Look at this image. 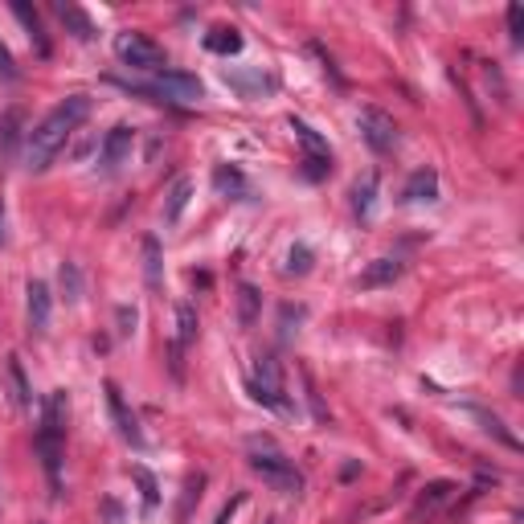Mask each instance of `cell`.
<instances>
[{"label": "cell", "instance_id": "obj_6", "mask_svg": "<svg viewBox=\"0 0 524 524\" xmlns=\"http://www.w3.org/2000/svg\"><path fill=\"white\" fill-rule=\"evenodd\" d=\"M291 132H295V140H299V148H303V164H308V177L311 180H320L324 172L332 169V152H328V140H324L316 127H308L303 119H291Z\"/></svg>", "mask_w": 524, "mask_h": 524}, {"label": "cell", "instance_id": "obj_32", "mask_svg": "<svg viewBox=\"0 0 524 524\" xmlns=\"http://www.w3.org/2000/svg\"><path fill=\"white\" fill-rule=\"evenodd\" d=\"M17 62H13V50L0 41V82H17Z\"/></svg>", "mask_w": 524, "mask_h": 524}, {"label": "cell", "instance_id": "obj_27", "mask_svg": "<svg viewBox=\"0 0 524 524\" xmlns=\"http://www.w3.org/2000/svg\"><path fill=\"white\" fill-rule=\"evenodd\" d=\"M214 185H217V193H222V197H246V180H242L238 169H225V164H217Z\"/></svg>", "mask_w": 524, "mask_h": 524}, {"label": "cell", "instance_id": "obj_26", "mask_svg": "<svg viewBox=\"0 0 524 524\" xmlns=\"http://www.w3.org/2000/svg\"><path fill=\"white\" fill-rule=\"evenodd\" d=\"M205 50H214V54H238V50H242V33H238V29L217 25L214 33L205 37Z\"/></svg>", "mask_w": 524, "mask_h": 524}, {"label": "cell", "instance_id": "obj_14", "mask_svg": "<svg viewBox=\"0 0 524 524\" xmlns=\"http://www.w3.org/2000/svg\"><path fill=\"white\" fill-rule=\"evenodd\" d=\"M435 197H438V177H435V169H418V172H409L406 188H401V201L422 205V201H435Z\"/></svg>", "mask_w": 524, "mask_h": 524}, {"label": "cell", "instance_id": "obj_3", "mask_svg": "<svg viewBox=\"0 0 524 524\" xmlns=\"http://www.w3.org/2000/svg\"><path fill=\"white\" fill-rule=\"evenodd\" d=\"M124 87L135 90V95H152L156 103H201L205 98L201 78L185 70H161L152 82H124Z\"/></svg>", "mask_w": 524, "mask_h": 524}, {"label": "cell", "instance_id": "obj_23", "mask_svg": "<svg viewBox=\"0 0 524 524\" xmlns=\"http://www.w3.org/2000/svg\"><path fill=\"white\" fill-rule=\"evenodd\" d=\"M66 414H70V401H66V390H54V393H50V398H45L41 427L62 430V435H66Z\"/></svg>", "mask_w": 524, "mask_h": 524}, {"label": "cell", "instance_id": "obj_4", "mask_svg": "<svg viewBox=\"0 0 524 524\" xmlns=\"http://www.w3.org/2000/svg\"><path fill=\"white\" fill-rule=\"evenodd\" d=\"M115 54H119V62L132 66V70H152V74L164 70V50L152 41V37L132 33V29L115 37Z\"/></svg>", "mask_w": 524, "mask_h": 524}, {"label": "cell", "instance_id": "obj_22", "mask_svg": "<svg viewBox=\"0 0 524 524\" xmlns=\"http://www.w3.org/2000/svg\"><path fill=\"white\" fill-rule=\"evenodd\" d=\"M197 332H201V320H197V308H193V303H177V336H172V340H177V345L180 348H188V345H193V340H197Z\"/></svg>", "mask_w": 524, "mask_h": 524}, {"label": "cell", "instance_id": "obj_19", "mask_svg": "<svg viewBox=\"0 0 524 524\" xmlns=\"http://www.w3.org/2000/svg\"><path fill=\"white\" fill-rule=\"evenodd\" d=\"M13 13H17V21L29 29V41L37 45V54H41V58H50V37H45V29H41V17H37V9H29L25 0H13Z\"/></svg>", "mask_w": 524, "mask_h": 524}, {"label": "cell", "instance_id": "obj_35", "mask_svg": "<svg viewBox=\"0 0 524 524\" xmlns=\"http://www.w3.org/2000/svg\"><path fill=\"white\" fill-rule=\"evenodd\" d=\"M0 242H5V201H0Z\"/></svg>", "mask_w": 524, "mask_h": 524}, {"label": "cell", "instance_id": "obj_2", "mask_svg": "<svg viewBox=\"0 0 524 524\" xmlns=\"http://www.w3.org/2000/svg\"><path fill=\"white\" fill-rule=\"evenodd\" d=\"M250 471H254L258 480L267 483V488L283 492V496H299L303 492V471L295 467V459H287L271 438H250Z\"/></svg>", "mask_w": 524, "mask_h": 524}, {"label": "cell", "instance_id": "obj_8", "mask_svg": "<svg viewBox=\"0 0 524 524\" xmlns=\"http://www.w3.org/2000/svg\"><path fill=\"white\" fill-rule=\"evenodd\" d=\"M107 409H111V422H115L119 438L132 446H143V430H140V422H135V414L127 409V401H124V393H119L115 382H107Z\"/></svg>", "mask_w": 524, "mask_h": 524}, {"label": "cell", "instance_id": "obj_13", "mask_svg": "<svg viewBox=\"0 0 524 524\" xmlns=\"http://www.w3.org/2000/svg\"><path fill=\"white\" fill-rule=\"evenodd\" d=\"M5 385H9V398L17 409L33 406V390H29V377H25V364H21L17 353L5 356Z\"/></svg>", "mask_w": 524, "mask_h": 524}, {"label": "cell", "instance_id": "obj_7", "mask_svg": "<svg viewBox=\"0 0 524 524\" xmlns=\"http://www.w3.org/2000/svg\"><path fill=\"white\" fill-rule=\"evenodd\" d=\"M356 127H361L364 143H369L377 156L393 152V143H398V124H393V115H385L382 107H361V115H356Z\"/></svg>", "mask_w": 524, "mask_h": 524}, {"label": "cell", "instance_id": "obj_17", "mask_svg": "<svg viewBox=\"0 0 524 524\" xmlns=\"http://www.w3.org/2000/svg\"><path fill=\"white\" fill-rule=\"evenodd\" d=\"M54 13H58V21H62V25L70 29L74 37H78V41H95V25H90V17L78 9V5H66V0H58Z\"/></svg>", "mask_w": 524, "mask_h": 524}, {"label": "cell", "instance_id": "obj_25", "mask_svg": "<svg viewBox=\"0 0 524 524\" xmlns=\"http://www.w3.org/2000/svg\"><path fill=\"white\" fill-rule=\"evenodd\" d=\"M258 303H262L258 287L242 283V287H238V324H242V328H254V320H258Z\"/></svg>", "mask_w": 524, "mask_h": 524}, {"label": "cell", "instance_id": "obj_33", "mask_svg": "<svg viewBox=\"0 0 524 524\" xmlns=\"http://www.w3.org/2000/svg\"><path fill=\"white\" fill-rule=\"evenodd\" d=\"M135 320H140V316H135V308H119V336H132Z\"/></svg>", "mask_w": 524, "mask_h": 524}, {"label": "cell", "instance_id": "obj_20", "mask_svg": "<svg viewBox=\"0 0 524 524\" xmlns=\"http://www.w3.org/2000/svg\"><path fill=\"white\" fill-rule=\"evenodd\" d=\"M393 279H401V262H398V258H373L356 283H361V287H390Z\"/></svg>", "mask_w": 524, "mask_h": 524}, {"label": "cell", "instance_id": "obj_16", "mask_svg": "<svg viewBox=\"0 0 524 524\" xmlns=\"http://www.w3.org/2000/svg\"><path fill=\"white\" fill-rule=\"evenodd\" d=\"M225 82L238 90L242 98H258L262 90H275V78L262 70H250V74H238V70H225Z\"/></svg>", "mask_w": 524, "mask_h": 524}, {"label": "cell", "instance_id": "obj_30", "mask_svg": "<svg viewBox=\"0 0 524 524\" xmlns=\"http://www.w3.org/2000/svg\"><path fill=\"white\" fill-rule=\"evenodd\" d=\"M287 275H308L311 271V250L308 246H291L287 250Z\"/></svg>", "mask_w": 524, "mask_h": 524}, {"label": "cell", "instance_id": "obj_31", "mask_svg": "<svg viewBox=\"0 0 524 524\" xmlns=\"http://www.w3.org/2000/svg\"><path fill=\"white\" fill-rule=\"evenodd\" d=\"M508 33L512 45H524V5H508Z\"/></svg>", "mask_w": 524, "mask_h": 524}, {"label": "cell", "instance_id": "obj_9", "mask_svg": "<svg viewBox=\"0 0 524 524\" xmlns=\"http://www.w3.org/2000/svg\"><path fill=\"white\" fill-rule=\"evenodd\" d=\"M135 148V132L127 124L111 127L107 140H103V152H98V164H103V172H115L119 164H127V156H132Z\"/></svg>", "mask_w": 524, "mask_h": 524}, {"label": "cell", "instance_id": "obj_15", "mask_svg": "<svg viewBox=\"0 0 524 524\" xmlns=\"http://www.w3.org/2000/svg\"><path fill=\"white\" fill-rule=\"evenodd\" d=\"M188 201H193V180H188V177H177V180H172V188L164 193V222L177 225L180 214L188 209Z\"/></svg>", "mask_w": 524, "mask_h": 524}, {"label": "cell", "instance_id": "obj_36", "mask_svg": "<svg viewBox=\"0 0 524 524\" xmlns=\"http://www.w3.org/2000/svg\"><path fill=\"white\" fill-rule=\"evenodd\" d=\"M267 524H279V520H267Z\"/></svg>", "mask_w": 524, "mask_h": 524}, {"label": "cell", "instance_id": "obj_18", "mask_svg": "<svg viewBox=\"0 0 524 524\" xmlns=\"http://www.w3.org/2000/svg\"><path fill=\"white\" fill-rule=\"evenodd\" d=\"M143 283L152 287V291H161L164 287V254H161V242L152 238H143Z\"/></svg>", "mask_w": 524, "mask_h": 524}, {"label": "cell", "instance_id": "obj_34", "mask_svg": "<svg viewBox=\"0 0 524 524\" xmlns=\"http://www.w3.org/2000/svg\"><path fill=\"white\" fill-rule=\"evenodd\" d=\"M242 504H246V496H242V492H238V496H234V500H230V504H225V508H222V516H217V524H230V520H234V512H238V508H242Z\"/></svg>", "mask_w": 524, "mask_h": 524}, {"label": "cell", "instance_id": "obj_12", "mask_svg": "<svg viewBox=\"0 0 524 524\" xmlns=\"http://www.w3.org/2000/svg\"><path fill=\"white\" fill-rule=\"evenodd\" d=\"M25 311H29V328L33 332H45L50 328V311H54V295L41 279H29L25 287Z\"/></svg>", "mask_w": 524, "mask_h": 524}, {"label": "cell", "instance_id": "obj_28", "mask_svg": "<svg viewBox=\"0 0 524 524\" xmlns=\"http://www.w3.org/2000/svg\"><path fill=\"white\" fill-rule=\"evenodd\" d=\"M62 295L70 303H78L82 299V271H78V262H62Z\"/></svg>", "mask_w": 524, "mask_h": 524}, {"label": "cell", "instance_id": "obj_24", "mask_svg": "<svg viewBox=\"0 0 524 524\" xmlns=\"http://www.w3.org/2000/svg\"><path fill=\"white\" fill-rule=\"evenodd\" d=\"M373 197H377V177L369 172V177H361V180L353 185V214L361 217V222H364L369 214H373Z\"/></svg>", "mask_w": 524, "mask_h": 524}, {"label": "cell", "instance_id": "obj_1", "mask_svg": "<svg viewBox=\"0 0 524 524\" xmlns=\"http://www.w3.org/2000/svg\"><path fill=\"white\" fill-rule=\"evenodd\" d=\"M87 115H90V98L87 95L62 98V103H58V107L25 135V164H29V169H33V172L50 169V164H54V156L66 148V140L78 132Z\"/></svg>", "mask_w": 524, "mask_h": 524}, {"label": "cell", "instance_id": "obj_29", "mask_svg": "<svg viewBox=\"0 0 524 524\" xmlns=\"http://www.w3.org/2000/svg\"><path fill=\"white\" fill-rule=\"evenodd\" d=\"M132 475H135V483H140V492H143V504H148V508L161 504V488H156V480H152V471L148 467H132Z\"/></svg>", "mask_w": 524, "mask_h": 524}, {"label": "cell", "instance_id": "obj_21", "mask_svg": "<svg viewBox=\"0 0 524 524\" xmlns=\"http://www.w3.org/2000/svg\"><path fill=\"white\" fill-rule=\"evenodd\" d=\"M21 127H25V115H21L17 107L5 111V119H0V152H5V156H13V148L25 140V132H21Z\"/></svg>", "mask_w": 524, "mask_h": 524}, {"label": "cell", "instance_id": "obj_11", "mask_svg": "<svg viewBox=\"0 0 524 524\" xmlns=\"http://www.w3.org/2000/svg\"><path fill=\"white\" fill-rule=\"evenodd\" d=\"M451 496H455V483H451V480L427 483V488H422V496L414 500V508H409V520L422 524V520H430V516H438V512H443V504H446Z\"/></svg>", "mask_w": 524, "mask_h": 524}, {"label": "cell", "instance_id": "obj_5", "mask_svg": "<svg viewBox=\"0 0 524 524\" xmlns=\"http://www.w3.org/2000/svg\"><path fill=\"white\" fill-rule=\"evenodd\" d=\"M250 393H254V401H262V406L291 414V406H287V398H283V369H279L275 356H258V361H254Z\"/></svg>", "mask_w": 524, "mask_h": 524}, {"label": "cell", "instance_id": "obj_10", "mask_svg": "<svg viewBox=\"0 0 524 524\" xmlns=\"http://www.w3.org/2000/svg\"><path fill=\"white\" fill-rule=\"evenodd\" d=\"M37 451H41L50 488H54V496H58V492H62V430H50V427L37 430Z\"/></svg>", "mask_w": 524, "mask_h": 524}]
</instances>
